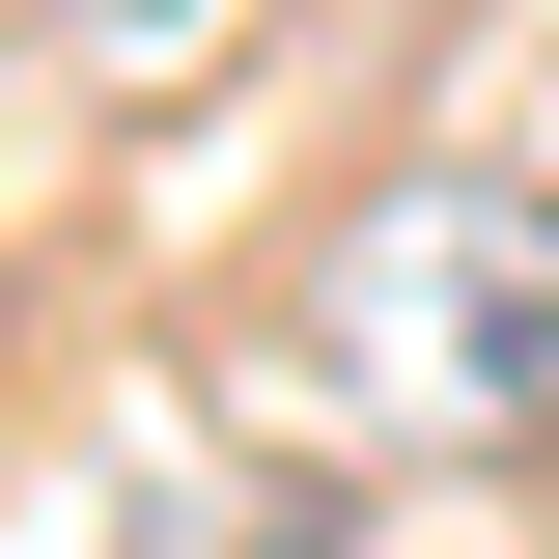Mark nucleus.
<instances>
[{
    "label": "nucleus",
    "mask_w": 559,
    "mask_h": 559,
    "mask_svg": "<svg viewBox=\"0 0 559 559\" xmlns=\"http://www.w3.org/2000/svg\"><path fill=\"white\" fill-rule=\"evenodd\" d=\"M197 28H224V0H84V57H197Z\"/></svg>",
    "instance_id": "nucleus-1"
}]
</instances>
